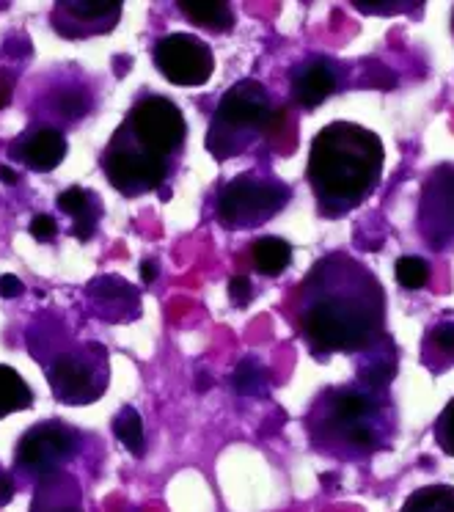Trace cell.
I'll return each instance as SVG.
<instances>
[{
  "label": "cell",
  "mask_w": 454,
  "mask_h": 512,
  "mask_svg": "<svg viewBox=\"0 0 454 512\" xmlns=\"http://www.w3.org/2000/svg\"><path fill=\"white\" fill-rule=\"evenodd\" d=\"M419 234L432 251H446L454 243V163L435 166L424 179L419 196Z\"/></svg>",
  "instance_id": "obj_9"
},
{
  "label": "cell",
  "mask_w": 454,
  "mask_h": 512,
  "mask_svg": "<svg viewBox=\"0 0 454 512\" xmlns=\"http://www.w3.org/2000/svg\"><path fill=\"white\" fill-rule=\"evenodd\" d=\"M12 155L23 157L25 166L31 171H53L67 157V138L53 127H42V130L20 138L12 146Z\"/></svg>",
  "instance_id": "obj_13"
},
{
  "label": "cell",
  "mask_w": 454,
  "mask_h": 512,
  "mask_svg": "<svg viewBox=\"0 0 454 512\" xmlns=\"http://www.w3.org/2000/svg\"><path fill=\"white\" fill-rule=\"evenodd\" d=\"M179 12L185 14V20L193 25H201L215 34H229L234 28V9L229 3H207V0H177Z\"/></svg>",
  "instance_id": "obj_17"
},
{
  "label": "cell",
  "mask_w": 454,
  "mask_h": 512,
  "mask_svg": "<svg viewBox=\"0 0 454 512\" xmlns=\"http://www.w3.org/2000/svg\"><path fill=\"white\" fill-rule=\"evenodd\" d=\"M58 113H61L64 119H67V116L78 119V116L86 113V97H83L80 91H64V94L58 97Z\"/></svg>",
  "instance_id": "obj_28"
},
{
  "label": "cell",
  "mask_w": 454,
  "mask_h": 512,
  "mask_svg": "<svg viewBox=\"0 0 454 512\" xmlns=\"http://www.w3.org/2000/svg\"><path fill=\"white\" fill-rule=\"evenodd\" d=\"M58 12H67L72 20L80 23H100L105 31H113L111 25L122 17V3L111 0H72V3H58Z\"/></svg>",
  "instance_id": "obj_20"
},
{
  "label": "cell",
  "mask_w": 454,
  "mask_h": 512,
  "mask_svg": "<svg viewBox=\"0 0 454 512\" xmlns=\"http://www.w3.org/2000/svg\"><path fill=\"white\" fill-rule=\"evenodd\" d=\"M229 298H232L234 306H248L251 303V298H254V290H251V279L248 276H234L232 281H229Z\"/></svg>",
  "instance_id": "obj_30"
},
{
  "label": "cell",
  "mask_w": 454,
  "mask_h": 512,
  "mask_svg": "<svg viewBox=\"0 0 454 512\" xmlns=\"http://www.w3.org/2000/svg\"><path fill=\"white\" fill-rule=\"evenodd\" d=\"M34 405V391L17 369L0 364V419L9 413L28 411Z\"/></svg>",
  "instance_id": "obj_19"
},
{
  "label": "cell",
  "mask_w": 454,
  "mask_h": 512,
  "mask_svg": "<svg viewBox=\"0 0 454 512\" xmlns=\"http://www.w3.org/2000/svg\"><path fill=\"white\" fill-rule=\"evenodd\" d=\"M58 210L64 215L75 218V237L80 243H89L100 221V207H97V196L83 188H67L58 196Z\"/></svg>",
  "instance_id": "obj_15"
},
{
  "label": "cell",
  "mask_w": 454,
  "mask_h": 512,
  "mask_svg": "<svg viewBox=\"0 0 454 512\" xmlns=\"http://www.w3.org/2000/svg\"><path fill=\"white\" fill-rule=\"evenodd\" d=\"M292 199V188L287 182L259 171H245L229 179L218 193L215 218L223 229H259L273 221Z\"/></svg>",
  "instance_id": "obj_5"
},
{
  "label": "cell",
  "mask_w": 454,
  "mask_h": 512,
  "mask_svg": "<svg viewBox=\"0 0 454 512\" xmlns=\"http://www.w3.org/2000/svg\"><path fill=\"white\" fill-rule=\"evenodd\" d=\"M12 89H14L12 78H9L6 72H0V108H6V105H9V100H12Z\"/></svg>",
  "instance_id": "obj_33"
},
{
  "label": "cell",
  "mask_w": 454,
  "mask_h": 512,
  "mask_svg": "<svg viewBox=\"0 0 454 512\" xmlns=\"http://www.w3.org/2000/svg\"><path fill=\"white\" fill-rule=\"evenodd\" d=\"M108 353L89 345L83 356H61L50 364V389L67 405H91L108 386Z\"/></svg>",
  "instance_id": "obj_8"
},
{
  "label": "cell",
  "mask_w": 454,
  "mask_h": 512,
  "mask_svg": "<svg viewBox=\"0 0 454 512\" xmlns=\"http://www.w3.org/2000/svg\"><path fill=\"white\" fill-rule=\"evenodd\" d=\"M86 292H89L91 298H97V301L122 303V306L135 303V306H138V290L130 287L124 279H119V276H102V279H94Z\"/></svg>",
  "instance_id": "obj_25"
},
{
  "label": "cell",
  "mask_w": 454,
  "mask_h": 512,
  "mask_svg": "<svg viewBox=\"0 0 454 512\" xmlns=\"http://www.w3.org/2000/svg\"><path fill=\"white\" fill-rule=\"evenodd\" d=\"M421 361L432 375H441L454 367V320H441L427 328L421 342Z\"/></svg>",
  "instance_id": "obj_16"
},
{
  "label": "cell",
  "mask_w": 454,
  "mask_h": 512,
  "mask_svg": "<svg viewBox=\"0 0 454 512\" xmlns=\"http://www.w3.org/2000/svg\"><path fill=\"white\" fill-rule=\"evenodd\" d=\"M232 386L243 397H262V394H267V369L262 367V361H256L254 356L243 358L234 367Z\"/></svg>",
  "instance_id": "obj_23"
},
{
  "label": "cell",
  "mask_w": 454,
  "mask_h": 512,
  "mask_svg": "<svg viewBox=\"0 0 454 512\" xmlns=\"http://www.w3.org/2000/svg\"><path fill=\"white\" fill-rule=\"evenodd\" d=\"M452 31H454V12H452Z\"/></svg>",
  "instance_id": "obj_36"
},
{
  "label": "cell",
  "mask_w": 454,
  "mask_h": 512,
  "mask_svg": "<svg viewBox=\"0 0 454 512\" xmlns=\"http://www.w3.org/2000/svg\"><path fill=\"white\" fill-rule=\"evenodd\" d=\"M102 171L122 196H144L166 185L174 163L138 152L130 144L111 138V144L102 155Z\"/></svg>",
  "instance_id": "obj_10"
},
{
  "label": "cell",
  "mask_w": 454,
  "mask_h": 512,
  "mask_svg": "<svg viewBox=\"0 0 454 512\" xmlns=\"http://www.w3.org/2000/svg\"><path fill=\"white\" fill-rule=\"evenodd\" d=\"M14 499V479L6 468L0 466V507H6Z\"/></svg>",
  "instance_id": "obj_32"
},
{
  "label": "cell",
  "mask_w": 454,
  "mask_h": 512,
  "mask_svg": "<svg viewBox=\"0 0 454 512\" xmlns=\"http://www.w3.org/2000/svg\"><path fill=\"white\" fill-rule=\"evenodd\" d=\"M303 342L317 358L364 356L386 339V290L361 259L347 251L320 256L295 295Z\"/></svg>",
  "instance_id": "obj_1"
},
{
  "label": "cell",
  "mask_w": 454,
  "mask_h": 512,
  "mask_svg": "<svg viewBox=\"0 0 454 512\" xmlns=\"http://www.w3.org/2000/svg\"><path fill=\"white\" fill-rule=\"evenodd\" d=\"M284 119L287 113L273 105L270 91L259 80H240L218 102L207 135V149L218 160L240 155L262 135L273 133Z\"/></svg>",
  "instance_id": "obj_4"
},
{
  "label": "cell",
  "mask_w": 454,
  "mask_h": 512,
  "mask_svg": "<svg viewBox=\"0 0 454 512\" xmlns=\"http://www.w3.org/2000/svg\"><path fill=\"white\" fill-rule=\"evenodd\" d=\"M113 433L122 441L124 449L135 457L146 455V435H144V422H141V413L135 411L133 405H124L122 411L116 413L113 419Z\"/></svg>",
  "instance_id": "obj_22"
},
{
  "label": "cell",
  "mask_w": 454,
  "mask_h": 512,
  "mask_svg": "<svg viewBox=\"0 0 454 512\" xmlns=\"http://www.w3.org/2000/svg\"><path fill=\"white\" fill-rule=\"evenodd\" d=\"M311 449L339 463H366L397 441L399 413L391 386L355 378L328 386L303 416Z\"/></svg>",
  "instance_id": "obj_2"
},
{
  "label": "cell",
  "mask_w": 454,
  "mask_h": 512,
  "mask_svg": "<svg viewBox=\"0 0 454 512\" xmlns=\"http://www.w3.org/2000/svg\"><path fill=\"white\" fill-rule=\"evenodd\" d=\"M31 234H34L36 243H53L58 234V223L53 215H36L31 221Z\"/></svg>",
  "instance_id": "obj_29"
},
{
  "label": "cell",
  "mask_w": 454,
  "mask_h": 512,
  "mask_svg": "<svg viewBox=\"0 0 454 512\" xmlns=\"http://www.w3.org/2000/svg\"><path fill=\"white\" fill-rule=\"evenodd\" d=\"M20 292H25V287L17 276H12V273L0 276V298H17Z\"/></svg>",
  "instance_id": "obj_31"
},
{
  "label": "cell",
  "mask_w": 454,
  "mask_h": 512,
  "mask_svg": "<svg viewBox=\"0 0 454 512\" xmlns=\"http://www.w3.org/2000/svg\"><path fill=\"white\" fill-rule=\"evenodd\" d=\"M17 171H12L9 166H0V182H6V185H17Z\"/></svg>",
  "instance_id": "obj_35"
},
{
  "label": "cell",
  "mask_w": 454,
  "mask_h": 512,
  "mask_svg": "<svg viewBox=\"0 0 454 512\" xmlns=\"http://www.w3.org/2000/svg\"><path fill=\"white\" fill-rule=\"evenodd\" d=\"M399 512H454V485H424L410 493Z\"/></svg>",
  "instance_id": "obj_21"
},
{
  "label": "cell",
  "mask_w": 454,
  "mask_h": 512,
  "mask_svg": "<svg viewBox=\"0 0 454 512\" xmlns=\"http://www.w3.org/2000/svg\"><path fill=\"white\" fill-rule=\"evenodd\" d=\"M75 455H78V433L64 422H42L17 441L14 468L20 477L42 482L45 477L64 471Z\"/></svg>",
  "instance_id": "obj_7"
},
{
  "label": "cell",
  "mask_w": 454,
  "mask_h": 512,
  "mask_svg": "<svg viewBox=\"0 0 454 512\" xmlns=\"http://www.w3.org/2000/svg\"><path fill=\"white\" fill-rule=\"evenodd\" d=\"M113 138L130 144L138 152L174 163L188 138V122L177 108V102L160 94H146L144 100L135 102L133 111L127 113V119Z\"/></svg>",
  "instance_id": "obj_6"
},
{
  "label": "cell",
  "mask_w": 454,
  "mask_h": 512,
  "mask_svg": "<svg viewBox=\"0 0 454 512\" xmlns=\"http://www.w3.org/2000/svg\"><path fill=\"white\" fill-rule=\"evenodd\" d=\"M353 6L361 14H397L413 12L421 3H394V0H386V3H366V0H353Z\"/></svg>",
  "instance_id": "obj_27"
},
{
  "label": "cell",
  "mask_w": 454,
  "mask_h": 512,
  "mask_svg": "<svg viewBox=\"0 0 454 512\" xmlns=\"http://www.w3.org/2000/svg\"><path fill=\"white\" fill-rule=\"evenodd\" d=\"M31 512H83L80 507V485L75 477L58 471L39 482Z\"/></svg>",
  "instance_id": "obj_14"
},
{
  "label": "cell",
  "mask_w": 454,
  "mask_h": 512,
  "mask_svg": "<svg viewBox=\"0 0 454 512\" xmlns=\"http://www.w3.org/2000/svg\"><path fill=\"white\" fill-rule=\"evenodd\" d=\"M394 276H397L402 290L419 292L430 284V262L421 256H399L394 262Z\"/></svg>",
  "instance_id": "obj_24"
},
{
  "label": "cell",
  "mask_w": 454,
  "mask_h": 512,
  "mask_svg": "<svg viewBox=\"0 0 454 512\" xmlns=\"http://www.w3.org/2000/svg\"><path fill=\"white\" fill-rule=\"evenodd\" d=\"M157 273H160V265H157L155 259H144L141 262V279H144V284H152L157 279Z\"/></svg>",
  "instance_id": "obj_34"
},
{
  "label": "cell",
  "mask_w": 454,
  "mask_h": 512,
  "mask_svg": "<svg viewBox=\"0 0 454 512\" xmlns=\"http://www.w3.org/2000/svg\"><path fill=\"white\" fill-rule=\"evenodd\" d=\"M157 72L174 86H204L215 72L212 47L193 34H168L152 47Z\"/></svg>",
  "instance_id": "obj_11"
},
{
  "label": "cell",
  "mask_w": 454,
  "mask_h": 512,
  "mask_svg": "<svg viewBox=\"0 0 454 512\" xmlns=\"http://www.w3.org/2000/svg\"><path fill=\"white\" fill-rule=\"evenodd\" d=\"M432 435H435V444L441 446L443 455L454 457V397L446 402V408L438 413L435 427H432Z\"/></svg>",
  "instance_id": "obj_26"
},
{
  "label": "cell",
  "mask_w": 454,
  "mask_h": 512,
  "mask_svg": "<svg viewBox=\"0 0 454 512\" xmlns=\"http://www.w3.org/2000/svg\"><path fill=\"white\" fill-rule=\"evenodd\" d=\"M342 86L339 64L328 56H309L300 61L289 75V97L303 111H314L333 97Z\"/></svg>",
  "instance_id": "obj_12"
},
{
  "label": "cell",
  "mask_w": 454,
  "mask_h": 512,
  "mask_svg": "<svg viewBox=\"0 0 454 512\" xmlns=\"http://www.w3.org/2000/svg\"><path fill=\"white\" fill-rule=\"evenodd\" d=\"M386 149L375 130L353 122H331L311 138L306 179L322 218H344L380 185Z\"/></svg>",
  "instance_id": "obj_3"
},
{
  "label": "cell",
  "mask_w": 454,
  "mask_h": 512,
  "mask_svg": "<svg viewBox=\"0 0 454 512\" xmlns=\"http://www.w3.org/2000/svg\"><path fill=\"white\" fill-rule=\"evenodd\" d=\"M251 259H254V268L262 276L276 279V276H281L289 268V262H292V245L287 240H281V237L267 234V237L254 240V245H251Z\"/></svg>",
  "instance_id": "obj_18"
}]
</instances>
